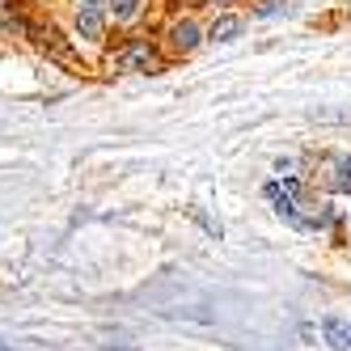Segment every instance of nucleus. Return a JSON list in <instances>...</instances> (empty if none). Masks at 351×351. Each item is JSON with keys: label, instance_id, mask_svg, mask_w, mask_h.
<instances>
[{"label": "nucleus", "instance_id": "nucleus-5", "mask_svg": "<svg viewBox=\"0 0 351 351\" xmlns=\"http://www.w3.org/2000/svg\"><path fill=\"white\" fill-rule=\"evenodd\" d=\"M330 186H335V191H351V157L335 161V178H330Z\"/></svg>", "mask_w": 351, "mask_h": 351}, {"label": "nucleus", "instance_id": "nucleus-3", "mask_svg": "<svg viewBox=\"0 0 351 351\" xmlns=\"http://www.w3.org/2000/svg\"><path fill=\"white\" fill-rule=\"evenodd\" d=\"M173 47H178V51H195L199 47V26L195 21H178V26H173Z\"/></svg>", "mask_w": 351, "mask_h": 351}, {"label": "nucleus", "instance_id": "nucleus-1", "mask_svg": "<svg viewBox=\"0 0 351 351\" xmlns=\"http://www.w3.org/2000/svg\"><path fill=\"white\" fill-rule=\"evenodd\" d=\"M102 5L106 0H81V13H77L81 38H102Z\"/></svg>", "mask_w": 351, "mask_h": 351}, {"label": "nucleus", "instance_id": "nucleus-4", "mask_svg": "<svg viewBox=\"0 0 351 351\" xmlns=\"http://www.w3.org/2000/svg\"><path fill=\"white\" fill-rule=\"evenodd\" d=\"M237 30H241V21H237V17H220L216 26H212V38H216V43H229Z\"/></svg>", "mask_w": 351, "mask_h": 351}, {"label": "nucleus", "instance_id": "nucleus-6", "mask_svg": "<svg viewBox=\"0 0 351 351\" xmlns=\"http://www.w3.org/2000/svg\"><path fill=\"white\" fill-rule=\"evenodd\" d=\"M110 9H114V21H132L136 9H140V0H110Z\"/></svg>", "mask_w": 351, "mask_h": 351}, {"label": "nucleus", "instance_id": "nucleus-7", "mask_svg": "<svg viewBox=\"0 0 351 351\" xmlns=\"http://www.w3.org/2000/svg\"><path fill=\"white\" fill-rule=\"evenodd\" d=\"M123 64H140V68H153V51H148V47H132V51H123Z\"/></svg>", "mask_w": 351, "mask_h": 351}, {"label": "nucleus", "instance_id": "nucleus-2", "mask_svg": "<svg viewBox=\"0 0 351 351\" xmlns=\"http://www.w3.org/2000/svg\"><path fill=\"white\" fill-rule=\"evenodd\" d=\"M322 330H326V343H330V351H351V326H347L343 317H326Z\"/></svg>", "mask_w": 351, "mask_h": 351}, {"label": "nucleus", "instance_id": "nucleus-8", "mask_svg": "<svg viewBox=\"0 0 351 351\" xmlns=\"http://www.w3.org/2000/svg\"><path fill=\"white\" fill-rule=\"evenodd\" d=\"M0 351H5V347H0Z\"/></svg>", "mask_w": 351, "mask_h": 351}]
</instances>
